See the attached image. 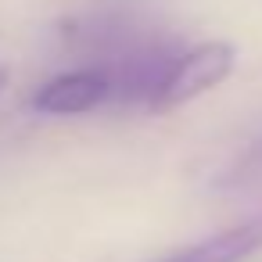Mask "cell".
<instances>
[{"label":"cell","instance_id":"1","mask_svg":"<svg viewBox=\"0 0 262 262\" xmlns=\"http://www.w3.org/2000/svg\"><path fill=\"white\" fill-rule=\"evenodd\" d=\"M233 65H237V51H233V43H223V40H208V43L183 51L172 65V72L165 76L162 90L155 94L151 112H172V108L208 94L233 72Z\"/></svg>","mask_w":262,"mask_h":262},{"label":"cell","instance_id":"3","mask_svg":"<svg viewBox=\"0 0 262 262\" xmlns=\"http://www.w3.org/2000/svg\"><path fill=\"white\" fill-rule=\"evenodd\" d=\"M255 251H262V215L237 223L230 230H219L187 248H176L155 262H248Z\"/></svg>","mask_w":262,"mask_h":262},{"label":"cell","instance_id":"2","mask_svg":"<svg viewBox=\"0 0 262 262\" xmlns=\"http://www.w3.org/2000/svg\"><path fill=\"white\" fill-rule=\"evenodd\" d=\"M115 97V83L108 76V69H76L65 76H54L51 83H43L33 97V108L43 115H83L104 101Z\"/></svg>","mask_w":262,"mask_h":262}]
</instances>
